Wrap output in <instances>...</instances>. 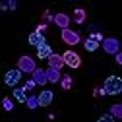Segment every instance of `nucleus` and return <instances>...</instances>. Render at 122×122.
I'll use <instances>...</instances> for the list:
<instances>
[{
	"label": "nucleus",
	"mask_w": 122,
	"mask_h": 122,
	"mask_svg": "<svg viewBox=\"0 0 122 122\" xmlns=\"http://www.w3.org/2000/svg\"><path fill=\"white\" fill-rule=\"evenodd\" d=\"M62 58H64V64L70 66V68H80V66H81L80 54H76L74 51H66V52L62 54Z\"/></svg>",
	"instance_id": "obj_2"
},
{
	"label": "nucleus",
	"mask_w": 122,
	"mask_h": 122,
	"mask_svg": "<svg viewBox=\"0 0 122 122\" xmlns=\"http://www.w3.org/2000/svg\"><path fill=\"white\" fill-rule=\"evenodd\" d=\"M83 45H85V51H89V52H95L99 47H101V43H97V41H93V39H85L83 41Z\"/></svg>",
	"instance_id": "obj_15"
},
{
	"label": "nucleus",
	"mask_w": 122,
	"mask_h": 122,
	"mask_svg": "<svg viewBox=\"0 0 122 122\" xmlns=\"http://www.w3.org/2000/svg\"><path fill=\"white\" fill-rule=\"evenodd\" d=\"M20 80H21V70H20V68H18V70H10V72H6V78H4L6 85L16 87Z\"/></svg>",
	"instance_id": "obj_4"
},
{
	"label": "nucleus",
	"mask_w": 122,
	"mask_h": 122,
	"mask_svg": "<svg viewBox=\"0 0 122 122\" xmlns=\"http://www.w3.org/2000/svg\"><path fill=\"white\" fill-rule=\"evenodd\" d=\"M99 120H103V122H114V120H116V118H114V116H112V114H103V116H101V118H99Z\"/></svg>",
	"instance_id": "obj_22"
},
{
	"label": "nucleus",
	"mask_w": 122,
	"mask_h": 122,
	"mask_svg": "<svg viewBox=\"0 0 122 122\" xmlns=\"http://www.w3.org/2000/svg\"><path fill=\"white\" fill-rule=\"evenodd\" d=\"M93 95H97V97H101V95H107V93H105V89H103V87H97V89L93 91Z\"/></svg>",
	"instance_id": "obj_25"
},
{
	"label": "nucleus",
	"mask_w": 122,
	"mask_h": 122,
	"mask_svg": "<svg viewBox=\"0 0 122 122\" xmlns=\"http://www.w3.org/2000/svg\"><path fill=\"white\" fill-rule=\"evenodd\" d=\"M111 114L118 120V118L122 116V105H112V107H111Z\"/></svg>",
	"instance_id": "obj_17"
},
{
	"label": "nucleus",
	"mask_w": 122,
	"mask_h": 122,
	"mask_svg": "<svg viewBox=\"0 0 122 122\" xmlns=\"http://www.w3.org/2000/svg\"><path fill=\"white\" fill-rule=\"evenodd\" d=\"M51 54H52V49H51V45H49V43L41 45V47L37 49V56H39V58H49Z\"/></svg>",
	"instance_id": "obj_12"
},
{
	"label": "nucleus",
	"mask_w": 122,
	"mask_h": 122,
	"mask_svg": "<svg viewBox=\"0 0 122 122\" xmlns=\"http://www.w3.org/2000/svg\"><path fill=\"white\" fill-rule=\"evenodd\" d=\"M35 85H37V81H35V80H29V81L25 83V87H23V89H25V91H31Z\"/></svg>",
	"instance_id": "obj_21"
},
{
	"label": "nucleus",
	"mask_w": 122,
	"mask_h": 122,
	"mask_svg": "<svg viewBox=\"0 0 122 122\" xmlns=\"http://www.w3.org/2000/svg\"><path fill=\"white\" fill-rule=\"evenodd\" d=\"M37 99H39V107H49L52 103V91H49V89L41 91V93L37 95Z\"/></svg>",
	"instance_id": "obj_7"
},
{
	"label": "nucleus",
	"mask_w": 122,
	"mask_h": 122,
	"mask_svg": "<svg viewBox=\"0 0 122 122\" xmlns=\"http://www.w3.org/2000/svg\"><path fill=\"white\" fill-rule=\"evenodd\" d=\"M45 20H47V21H49V20H52V21H54V16H52V14H51L49 10L45 12Z\"/></svg>",
	"instance_id": "obj_27"
},
{
	"label": "nucleus",
	"mask_w": 122,
	"mask_h": 122,
	"mask_svg": "<svg viewBox=\"0 0 122 122\" xmlns=\"http://www.w3.org/2000/svg\"><path fill=\"white\" fill-rule=\"evenodd\" d=\"M91 39L97 41V43H103V35L101 33H91Z\"/></svg>",
	"instance_id": "obj_23"
},
{
	"label": "nucleus",
	"mask_w": 122,
	"mask_h": 122,
	"mask_svg": "<svg viewBox=\"0 0 122 122\" xmlns=\"http://www.w3.org/2000/svg\"><path fill=\"white\" fill-rule=\"evenodd\" d=\"M25 105H27V109H29V111H35L37 107H39V99H37V97H27Z\"/></svg>",
	"instance_id": "obj_16"
},
{
	"label": "nucleus",
	"mask_w": 122,
	"mask_h": 122,
	"mask_svg": "<svg viewBox=\"0 0 122 122\" xmlns=\"http://www.w3.org/2000/svg\"><path fill=\"white\" fill-rule=\"evenodd\" d=\"M47 60H49V68H54V70H60V68L64 66V58L60 56V54H54V52H52V54H51V56H49Z\"/></svg>",
	"instance_id": "obj_8"
},
{
	"label": "nucleus",
	"mask_w": 122,
	"mask_h": 122,
	"mask_svg": "<svg viewBox=\"0 0 122 122\" xmlns=\"http://www.w3.org/2000/svg\"><path fill=\"white\" fill-rule=\"evenodd\" d=\"M62 41H64L66 45H78L81 39H80V35L76 33V31H70V29H62Z\"/></svg>",
	"instance_id": "obj_6"
},
{
	"label": "nucleus",
	"mask_w": 122,
	"mask_h": 122,
	"mask_svg": "<svg viewBox=\"0 0 122 122\" xmlns=\"http://www.w3.org/2000/svg\"><path fill=\"white\" fill-rule=\"evenodd\" d=\"M74 16H76V21H78V23H83V21H85V12H83L81 8H76Z\"/></svg>",
	"instance_id": "obj_18"
},
{
	"label": "nucleus",
	"mask_w": 122,
	"mask_h": 122,
	"mask_svg": "<svg viewBox=\"0 0 122 122\" xmlns=\"http://www.w3.org/2000/svg\"><path fill=\"white\" fill-rule=\"evenodd\" d=\"M2 107H4V111H12V109H14L12 99H4V101H2Z\"/></svg>",
	"instance_id": "obj_20"
},
{
	"label": "nucleus",
	"mask_w": 122,
	"mask_h": 122,
	"mask_svg": "<svg viewBox=\"0 0 122 122\" xmlns=\"http://www.w3.org/2000/svg\"><path fill=\"white\" fill-rule=\"evenodd\" d=\"M18 8V2L16 0H12V2H8V10H16Z\"/></svg>",
	"instance_id": "obj_26"
},
{
	"label": "nucleus",
	"mask_w": 122,
	"mask_h": 122,
	"mask_svg": "<svg viewBox=\"0 0 122 122\" xmlns=\"http://www.w3.org/2000/svg\"><path fill=\"white\" fill-rule=\"evenodd\" d=\"M72 76H62V89H70L72 87Z\"/></svg>",
	"instance_id": "obj_19"
},
{
	"label": "nucleus",
	"mask_w": 122,
	"mask_h": 122,
	"mask_svg": "<svg viewBox=\"0 0 122 122\" xmlns=\"http://www.w3.org/2000/svg\"><path fill=\"white\" fill-rule=\"evenodd\" d=\"M47 78H49V81L51 83H56V81H60V70H54V68H49L47 70Z\"/></svg>",
	"instance_id": "obj_14"
},
{
	"label": "nucleus",
	"mask_w": 122,
	"mask_h": 122,
	"mask_svg": "<svg viewBox=\"0 0 122 122\" xmlns=\"http://www.w3.org/2000/svg\"><path fill=\"white\" fill-rule=\"evenodd\" d=\"M18 68L21 70V72H27V74H33L35 72V62H33V58L31 56H21L20 60H18Z\"/></svg>",
	"instance_id": "obj_3"
},
{
	"label": "nucleus",
	"mask_w": 122,
	"mask_h": 122,
	"mask_svg": "<svg viewBox=\"0 0 122 122\" xmlns=\"http://www.w3.org/2000/svg\"><path fill=\"white\" fill-rule=\"evenodd\" d=\"M54 23L60 27V29H68V23H70V18L66 14H56L54 16Z\"/></svg>",
	"instance_id": "obj_11"
},
{
	"label": "nucleus",
	"mask_w": 122,
	"mask_h": 122,
	"mask_svg": "<svg viewBox=\"0 0 122 122\" xmlns=\"http://www.w3.org/2000/svg\"><path fill=\"white\" fill-rule=\"evenodd\" d=\"M33 80L37 81V85H45V83L49 81L47 72H45V70H39V68H35V72H33Z\"/></svg>",
	"instance_id": "obj_10"
},
{
	"label": "nucleus",
	"mask_w": 122,
	"mask_h": 122,
	"mask_svg": "<svg viewBox=\"0 0 122 122\" xmlns=\"http://www.w3.org/2000/svg\"><path fill=\"white\" fill-rule=\"evenodd\" d=\"M27 41H29V45H31V47H37V49L41 47V45L47 43V39H45L41 33H37V31H33L31 35H29V39H27Z\"/></svg>",
	"instance_id": "obj_9"
},
{
	"label": "nucleus",
	"mask_w": 122,
	"mask_h": 122,
	"mask_svg": "<svg viewBox=\"0 0 122 122\" xmlns=\"http://www.w3.org/2000/svg\"><path fill=\"white\" fill-rule=\"evenodd\" d=\"M101 47H103L107 52H109V54H116L120 45H118V39H112V37H111V39H103Z\"/></svg>",
	"instance_id": "obj_5"
},
{
	"label": "nucleus",
	"mask_w": 122,
	"mask_h": 122,
	"mask_svg": "<svg viewBox=\"0 0 122 122\" xmlns=\"http://www.w3.org/2000/svg\"><path fill=\"white\" fill-rule=\"evenodd\" d=\"M114 56H116V64H122V54H120V52H116Z\"/></svg>",
	"instance_id": "obj_28"
},
{
	"label": "nucleus",
	"mask_w": 122,
	"mask_h": 122,
	"mask_svg": "<svg viewBox=\"0 0 122 122\" xmlns=\"http://www.w3.org/2000/svg\"><path fill=\"white\" fill-rule=\"evenodd\" d=\"M27 91L23 89V87H14V97H16V101L18 103H25L27 101Z\"/></svg>",
	"instance_id": "obj_13"
},
{
	"label": "nucleus",
	"mask_w": 122,
	"mask_h": 122,
	"mask_svg": "<svg viewBox=\"0 0 122 122\" xmlns=\"http://www.w3.org/2000/svg\"><path fill=\"white\" fill-rule=\"evenodd\" d=\"M35 31H37V33H41V35H43V33H45V31H47V23H41V25H37V29H35Z\"/></svg>",
	"instance_id": "obj_24"
},
{
	"label": "nucleus",
	"mask_w": 122,
	"mask_h": 122,
	"mask_svg": "<svg viewBox=\"0 0 122 122\" xmlns=\"http://www.w3.org/2000/svg\"><path fill=\"white\" fill-rule=\"evenodd\" d=\"M103 89H105L107 95H118L120 91H122V80L118 78V76H111V78L105 80Z\"/></svg>",
	"instance_id": "obj_1"
}]
</instances>
